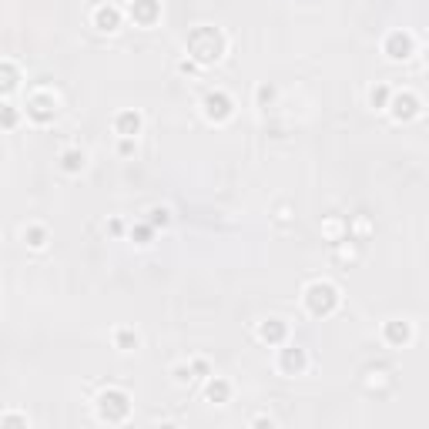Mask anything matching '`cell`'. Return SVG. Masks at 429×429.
Here are the masks:
<instances>
[{"label": "cell", "instance_id": "obj_1", "mask_svg": "<svg viewBox=\"0 0 429 429\" xmlns=\"http://www.w3.org/2000/svg\"><path fill=\"white\" fill-rule=\"evenodd\" d=\"M185 50H188V58L195 60V64L208 67L214 60H222V54H225V34L214 31V27H195L188 34Z\"/></svg>", "mask_w": 429, "mask_h": 429}, {"label": "cell", "instance_id": "obj_2", "mask_svg": "<svg viewBox=\"0 0 429 429\" xmlns=\"http://www.w3.org/2000/svg\"><path fill=\"white\" fill-rule=\"evenodd\" d=\"M302 302H305L309 315H315V319H325V315H332V312L339 309L342 295H339V288H335L332 282H309V286H305V295H302Z\"/></svg>", "mask_w": 429, "mask_h": 429}, {"label": "cell", "instance_id": "obj_3", "mask_svg": "<svg viewBox=\"0 0 429 429\" xmlns=\"http://www.w3.org/2000/svg\"><path fill=\"white\" fill-rule=\"evenodd\" d=\"M131 413V396L124 393V389H104V393L97 396V419L101 423H124Z\"/></svg>", "mask_w": 429, "mask_h": 429}, {"label": "cell", "instance_id": "obj_4", "mask_svg": "<svg viewBox=\"0 0 429 429\" xmlns=\"http://www.w3.org/2000/svg\"><path fill=\"white\" fill-rule=\"evenodd\" d=\"M27 118L37 121V124H48V121L58 118V97L50 94V91H34V94L27 97Z\"/></svg>", "mask_w": 429, "mask_h": 429}, {"label": "cell", "instance_id": "obj_5", "mask_svg": "<svg viewBox=\"0 0 429 429\" xmlns=\"http://www.w3.org/2000/svg\"><path fill=\"white\" fill-rule=\"evenodd\" d=\"M232 114H235V101H232L225 91H212V94H205V118H208V121L225 124Z\"/></svg>", "mask_w": 429, "mask_h": 429}, {"label": "cell", "instance_id": "obj_6", "mask_svg": "<svg viewBox=\"0 0 429 429\" xmlns=\"http://www.w3.org/2000/svg\"><path fill=\"white\" fill-rule=\"evenodd\" d=\"M382 50H386L389 60H409L413 50H416V40H413V34H406V31H393V34L386 37Z\"/></svg>", "mask_w": 429, "mask_h": 429}, {"label": "cell", "instance_id": "obj_7", "mask_svg": "<svg viewBox=\"0 0 429 429\" xmlns=\"http://www.w3.org/2000/svg\"><path fill=\"white\" fill-rule=\"evenodd\" d=\"M419 111H423V101H419L413 91L393 94V101H389V114H393L396 121H413V118H419Z\"/></svg>", "mask_w": 429, "mask_h": 429}, {"label": "cell", "instance_id": "obj_8", "mask_svg": "<svg viewBox=\"0 0 429 429\" xmlns=\"http://www.w3.org/2000/svg\"><path fill=\"white\" fill-rule=\"evenodd\" d=\"M305 369H309V356H305L302 346H286L278 352V372H286V376H302Z\"/></svg>", "mask_w": 429, "mask_h": 429}, {"label": "cell", "instance_id": "obj_9", "mask_svg": "<svg viewBox=\"0 0 429 429\" xmlns=\"http://www.w3.org/2000/svg\"><path fill=\"white\" fill-rule=\"evenodd\" d=\"M128 13H131L134 24L151 27L158 17H161V4H158V0H131V4H128Z\"/></svg>", "mask_w": 429, "mask_h": 429}, {"label": "cell", "instance_id": "obj_10", "mask_svg": "<svg viewBox=\"0 0 429 429\" xmlns=\"http://www.w3.org/2000/svg\"><path fill=\"white\" fill-rule=\"evenodd\" d=\"M382 339H386L389 346L403 349V346H409V342H413V325H409V322H403V319H389L386 325H382Z\"/></svg>", "mask_w": 429, "mask_h": 429}, {"label": "cell", "instance_id": "obj_11", "mask_svg": "<svg viewBox=\"0 0 429 429\" xmlns=\"http://www.w3.org/2000/svg\"><path fill=\"white\" fill-rule=\"evenodd\" d=\"M286 335H288V325L282 319H265L262 325H259V339L268 342V346H282Z\"/></svg>", "mask_w": 429, "mask_h": 429}, {"label": "cell", "instance_id": "obj_12", "mask_svg": "<svg viewBox=\"0 0 429 429\" xmlns=\"http://www.w3.org/2000/svg\"><path fill=\"white\" fill-rule=\"evenodd\" d=\"M94 27L101 34H114L121 27V11L118 7H97L94 11Z\"/></svg>", "mask_w": 429, "mask_h": 429}, {"label": "cell", "instance_id": "obj_13", "mask_svg": "<svg viewBox=\"0 0 429 429\" xmlns=\"http://www.w3.org/2000/svg\"><path fill=\"white\" fill-rule=\"evenodd\" d=\"M114 131L121 138H134V134L141 131V114L138 111H121L118 118H114Z\"/></svg>", "mask_w": 429, "mask_h": 429}, {"label": "cell", "instance_id": "obj_14", "mask_svg": "<svg viewBox=\"0 0 429 429\" xmlns=\"http://www.w3.org/2000/svg\"><path fill=\"white\" fill-rule=\"evenodd\" d=\"M205 396H208V403L225 406L228 399H232V382L222 379V376H214V379L208 382V389H205Z\"/></svg>", "mask_w": 429, "mask_h": 429}, {"label": "cell", "instance_id": "obj_15", "mask_svg": "<svg viewBox=\"0 0 429 429\" xmlns=\"http://www.w3.org/2000/svg\"><path fill=\"white\" fill-rule=\"evenodd\" d=\"M84 165H87V155H84V151H77V148H71V151H64V155H60V168H64L67 175H77V171H84Z\"/></svg>", "mask_w": 429, "mask_h": 429}, {"label": "cell", "instance_id": "obj_16", "mask_svg": "<svg viewBox=\"0 0 429 429\" xmlns=\"http://www.w3.org/2000/svg\"><path fill=\"white\" fill-rule=\"evenodd\" d=\"M24 241L31 249H44L48 245V228L44 225H27L24 228Z\"/></svg>", "mask_w": 429, "mask_h": 429}, {"label": "cell", "instance_id": "obj_17", "mask_svg": "<svg viewBox=\"0 0 429 429\" xmlns=\"http://www.w3.org/2000/svg\"><path fill=\"white\" fill-rule=\"evenodd\" d=\"M138 342H141V339H138V332H134V329H118V332H114V346H118L121 352H131V349H138Z\"/></svg>", "mask_w": 429, "mask_h": 429}, {"label": "cell", "instance_id": "obj_18", "mask_svg": "<svg viewBox=\"0 0 429 429\" xmlns=\"http://www.w3.org/2000/svg\"><path fill=\"white\" fill-rule=\"evenodd\" d=\"M389 101H393V94H389V87H386V84H376V87L369 91V104L376 107V111H386Z\"/></svg>", "mask_w": 429, "mask_h": 429}, {"label": "cell", "instance_id": "obj_19", "mask_svg": "<svg viewBox=\"0 0 429 429\" xmlns=\"http://www.w3.org/2000/svg\"><path fill=\"white\" fill-rule=\"evenodd\" d=\"M0 71H4V94H11L13 87H17V67H13V60H4Z\"/></svg>", "mask_w": 429, "mask_h": 429}, {"label": "cell", "instance_id": "obj_20", "mask_svg": "<svg viewBox=\"0 0 429 429\" xmlns=\"http://www.w3.org/2000/svg\"><path fill=\"white\" fill-rule=\"evenodd\" d=\"M0 426H4V429L24 426V429H27V416H17V413H4V416H0Z\"/></svg>", "mask_w": 429, "mask_h": 429}, {"label": "cell", "instance_id": "obj_21", "mask_svg": "<svg viewBox=\"0 0 429 429\" xmlns=\"http://www.w3.org/2000/svg\"><path fill=\"white\" fill-rule=\"evenodd\" d=\"M168 222H171V212H168V208H151V225H161V228H165L168 225Z\"/></svg>", "mask_w": 429, "mask_h": 429}, {"label": "cell", "instance_id": "obj_22", "mask_svg": "<svg viewBox=\"0 0 429 429\" xmlns=\"http://www.w3.org/2000/svg\"><path fill=\"white\" fill-rule=\"evenodd\" d=\"M151 228H155V225H138L131 232V239H138V245H148V239H151Z\"/></svg>", "mask_w": 429, "mask_h": 429}, {"label": "cell", "instance_id": "obj_23", "mask_svg": "<svg viewBox=\"0 0 429 429\" xmlns=\"http://www.w3.org/2000/svg\"><path fill=\"white\" fill-rule=\"evenodd\" d=\"M272 101H275V87H272V84H262V87H259V104H272Z\"/></svg>", "mask_w": 429, "mask_h": 429}, {"label": "cell", "instance_id": "obj_24", "mask_svg": "<svg viewBox=\"0 0 429 429\" xmlns=\"http://www.w3.org/2000/svg\"><path fill=\"white\" fill-rule=\"evenodd\" d=\"M17 124V111H13V104H4V128H13Z\"/></svg>", "mask_w": 429, "mask_h": 429}, {"label": "cell", "instance_id": "obj_25", "mask_svg": "<svg viewBox=\"0 0 429 429\" xmlns=\"http://www.w3.org/2000/svg\"><path fill=\"white\" fill-rule=\"evenodd\" d=\"M121 155H131L134 151V138H121V148H118Z\"/></svg>", "mask_w": 429, "mask_h": 429}, {"label": "cell", "instance_id": "obj_26", "mask_svg": "<svg viewBox=\"0 0 429 429\" xmlns=\"http://www.w3.org/2000/svg\"><path fill=\"white\" fill-rule=\"evenodd\" d=\"M175 379H178V382H188V379H191V366H188V369H185V366H178V369H175Z\"/></svg>", "mask_w": 429, "mask_h": 429}, {"label": "cell", "instance_id": "obj_27", "mask_svg": "<svg viewBox=\"0 0 429 429\" xmlns=\"http://www.w3.org/2000/svg\"><path fill=\"white\" fill-rule=\"evenodd\" d=\"M426 64H429V48H426Z\"/></svg>", "mask_w": 429, "mask_h": 429}]
</instances>
